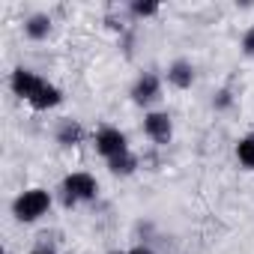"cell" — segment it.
<instances>
[{"label":"cell","instance_id":"ba28073f","mask_svg":"<svg viewBox=\"0 0 254 254\" xmlns=\"http://www.w3.org/2000/svg\"><path fill=\"white\" fill-rule=\"evenodd\" d=\"M168 81H171L174 87H180V90H189L191 81H194V69H191V63H189V60H177V63H171V69H168Z\"/></svg>","mask_w":254,"mask_h":254},{"label":"cell","instance_id":"7c38bea8","mask_svg":"<svg viewBox=\"0 0 254 254\" xmlns=\"http://www.w3.org/2000/svg\"><path fill=\"white\" fill-rule=\"evenodd\" d=\"M236 159H239L245 168L254 171V135H248V138H242V141L236 144Z\"/></svg>","mask_w":254,"mask_h":254},{"label":"cell","instance_id":"3957f363","mask_svg":"<svg viewBox=\"0 0 254 254\" xmlns=\"http://www.w3.org/2000/svg\"><path fill=\"white\" fill-rule=\"evenodd\" d=\"M96 150L111 162V159H117V156H123V153H129V144H126V135H123L120 129L105 126V129H99V135H96Z\"/></svg>","mask_w":254,"mask_h":254},{"label":"cell","instance_id":"8992f818","mask_svg":"<svg viewBox=\"0 0 254 254\" xmlns=\"http://www.w3.org/2000/svg\"><path fill=\"white\" fill-rule=\"evenodd\" d=\"M132 99L138 102V105H150L153 99H159V78L156 75H141L138 81H135V87H132Z\"/></svg>","mask_w":254,"mask_h":254},{"label":"cell","instance_id":"7a4b0ae2","mask_svg":"<svg viewBox=\"0 0 254 254\" xmlns=\"http://www.w3.org/2000/svg\"><path fill=\"white\" fill-rule=\"evenodd\" d=\"M96 191H99V186H96V180L90 174H69L63 180V200H66V206H75L81 200H93Z\"/></svg>","mask_w":254,"mask_h":254},{"label":"cell","instance_id":"2e32d148","mask_svg":"<svg viewBox=\"0 0 254 254\" xmlns=\"http://www.w3.org/2000/svg\"><path fill=\"white\" fill-rule=\"evenodd\" d=\"M30 254H51V251H45V248H36V251H30Z\"/></svg>","mask_w":254,"mask_h":254},{"label":"cell","instance_id":"5b68a950","mask_svg":"<svg viewBox=\"0 0 254 254\" xmlns=\"http://www.w3.org/2000/svg\"><path fill=\"white\" fill-rule=\"evenodd\" d=\"M42 81H45V78H39V75H36V72H30V69H15L9 84H12L15 96H21V99H27V102H30V99L36 96V90L42 87Z\"/></svg>","mask_w":254,"mask_h":254},{"label":"cell","instance_id":"52a82bcc","mask_svg":"<svg viewBox=\"0 0 254 254\" xmlns=\"http://www.w3.org/2000/svg\"><path fill=\"white\" fill-rule=\"evenodd\" d=\"M63 102V93L54 87V84H48V81H42V87L36 90V96L30 99V105L33 108H39V111H48V108H57Z\"/></svg>","mask_w":254,"mask_h":254},{"label":"cell","instance_id":"e0dca14e","mask_svg":"<svg viewBox=\"0 0 254 254\" xmlns=\"http://www.w3.org/2000/svg\"><path fill=\"white\" fill-rule=\"evenodd\" d=\"M114 254H120V251H114Z\"/></svg>","mask_w":254,"mask_h":254},{"label":"cell","instance_id":"5bb4252c","mask_svg":"<svg viewBox=\"0 0 254 254\" xmlns=\"http://www.w3.org/2000/svg\"><path fill=\"white\" fill-rule=\"evenodd\" d=\"M242 51H245L248 57H254V27L245 30V36H242Z\"/></svg>","mask_w":254,"mask_h":254},{"label":"cell","instance_id":"9c48e42d","mask_svg":"<svg viewBox=\"0 0 254 254\" xmlns=\"http://www.w3.org/2000/svg\"><path fill=\"white\" fill-rule=\"evenodd\" d=\"M57 141L63 147H75L84 141V129H81V123L78 120H63L60 123V129H57Z\"/></svg>","mask_w":254,"mask_h":254},{"label":"cell","instance_id":"8fae6325","mask_svg":"<svg viewBox=\"0 0 254 254\" xmlns=\"http://www.w3.org/2000/svg\"><path fill=\"white\" fill-rule=\"evenodd\" d=\"M24 30H27L30 39H45L48 30H51V18H48V15H33V18L24 24Z\"/></svg>","mask_w":254,"mask_h":254},{"label":"cell","instance_id":"9a60e30c","mask_svg":"<svg viewBox=\"0 0 254 254\" xmlns=\"http://www.w3.org/2000/svg\"><path fill=\"white\" fill-rule=\"evenodd\" d=\"M129 254H153V248H144V245H138V248H132Z\"/></svg>","mask_w":254,"mask_h":254},{"label":"cell","instance_id":"4fadbf2b","mask_svg":"<svg viewBox=\"0 0 254 254\" xmlns=\"http://www.w3.org/2000/svg\"><path fill=\"white\" fill-rule=\"evenodd\" d=\"M132 12L135 15H156L159 12V3H132Z\"/></svg>","mask_w":254,"mask_h":254},{"label":"cell","instance_id":"277c9868","mask_svg":"<svg viewBox=\"0 0 254 254\" xmlns=\"http://www.w3.org/2000/svg\"><path fill=\"white\" fill-rule=\"evenodd\" d=\"M144 132H147L156 144H168L171 135H174V123H171V117H168L165 111H153V114L144 117Z\"/></svg>","mask_w":254,"mask_h":254},{"label":"cell","instance_id":"6da1fadb","mask_svg":"<svg viewBox=\"0 0 254 254\" xmlns=\"http://www.w3.org/2000/svg\"><path fill=\"white\" fill-rule=\"evenodd\" d=\"M48 206H51V194L45 189H30V191L15 197L12 212H15L18 221H36V218H42L48 212Z\"/></svg>","mask_w":254,"mask_h":254},{"label":"cell","instance_id":"30bf717a","mask_svg":"<svg viewBox=\"0 0 254 254\" xmlns=\"http://www.w3.org/2000/svg\"><path fill=\"white\" fill-rule=\"evenodd\" d=\"M108 165H111V174H117V177H126V174H132V171L138 168V159H135V153H123V156L111 159Z\"/></svg>","mask_w":254,"mask_h":254}]
</instances>
